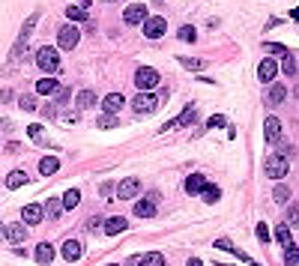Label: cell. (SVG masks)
<instances>
[{
	"mask_svg": "<svg viewBox=\"0 0 299 266\" xmlns=\"http://www.w3.org/2000/svg\"><path fill=\"white\" fill-rule=\"evenodd\" d=\"M156 108H158V99L153 96V93H144V90H141V93L132 99V111H135V114H141V117L153 114Z\"/></svg>",
	"mask_w": 299,
	"mask_h": 266,
	"instance_id": "obj_4",
	"label": "cell"
},
{
	"mask_svg": "<svg viewBox=\"0 0 299 266\" xmlns=\"http://www.w3.org/2000/svg\"><path fill=\"white\" fill-rule=\"evenodd\" d=\"M158 72L153 69V66H141V69L135 72V87L144 90V93H150V90H156L158 87Z\"/></svg>",
	"mask_w": 299,
	"mask_h": 266,
	"instance_id": "obj_3",
	"label": "cell"
},
{
	"mask_svg": "<svg viewBox=\"0 0 299 266\" xmlns=\"http://www.w3.org/2000/svg\"><path fill=\"white\" fill-rule=\"evenodd\" d=\"M108 266H117V263H108Z\"/></svg>",
	"mask_w": 299,
	"mask_h": 266,
	"instance_id": "obj_53",
	"label": "cell"
},
{
	"mask_svg": "<svg viewBox=\"0 0 299 266\" xmlns=\"http://www.w3.org/2000/svg\"><path fill=\"white\" fill-rule=\"evenodd\" d=\"M102 105H105L108 114H120L126 105V99H123V93H108L105 99H102Z\"/></svg>",
	"mask_w": 299,
	"mask_h": 266,
	"instance_id": "obj_12",
	"label": "cell"
},
{
	"mask_svg": "<svg viewBox=\"0 0 299 266\" xmlns=\"http://www.w3.org/2000/svg\"><path fill=\"white\" fill-rule=\"evenodd\" d=\"M78 200H81V192H78V189H69L66 195L60 197V203H63V210H75V207H78Z\"/></svg>",
	"mask_w": 299,
	"mask_h": 266,
	"instance_id": "obj_25",
	"label": "cell"
},
{
	"mask_svg": "<svg viewBox=\"0 0 299 266\" xmlns=\"http://www.w3.org/2000/svg\"><path fill=\"white\" fill-rule=\"evenodd\" d=\"M57 42H60V48H63V51H72V48L81 42L78 27H75V24H63V27L57 30Z\"/></svg>",
	"mask_w": 299,
	"mask_h": 266,
	"instance_id": "obj_5",
	"label": "cell"
},
{
	"mask_svg": "<svg viewBox=\"0 0 299 266\" xmlns=\"http://www.w3.org/2000/svg\"><path fill=\"white\" fill-rule=\"evenodd\" d=\"M180 63H183L189 72H201V69H204V63H201V60H194V57H180Z\"/></svg>",
	"mask_w": 299,
	"mask_h": 266,
	"instance_id": "obj_39",
	"label": "cell"
},
{
	"mask_svg": "<svg viewBox=\"0 0 299 266\" xmlns=\"http://www.w3.org/2000/svg\"><path fill=\"white\" fill-rule=\"evenodd\" d=\"M141 24H144V36L147 39H158V36H165V30H168V21L158 15H147Z\"/></svg>",
	"mask_w": 299,
	"mask_h": 266,
	"instance_id": "obj_6",
	"label": "cell"
},
{
	"mask_svg": "<svg viewBox=\"0 0 299 266\" xmlns=\"http://www.w3.org/2000/svg\"><path fill=\"white\" fill-rule=\"evenodd\" d=\"M57 168H60V161L54 159V156H45V159L39 161V174H42V177H51V174H57Z\"/></svg>",
	"mask_w": 299,
	"mask_h": 266,
	"instance_id": "obj_24",
	"label": "cell"
},
{
	"mask_svg": "<svg viewBox=\"0 0 299 266\" xmlns=\"http://www.w3.org/2000/svg\"><path fill=\"white\" fill-rule=\"evenodd\" d=\"M42 114H45V117H51V120H54V117H57V108H54L51 102H48V105L42 108Z\"/></svg>",
	"mask_w": 299,
	"mask_h": 266,
	"instance_id": "obj_46",
	"label": "cell"
},
{
	"mask_svg": "<svg viewBox=\"0 0 299 266\" xmlns=\"http://www.w3.org/2000/svg\"><path fill=\"white\" fill-rule=\"evenodd\" d=\"M204 186H207V177L204 174H192V177L186 179V195H201Z\"/></svg>",
	"mask_w": 299,
	"mask_h": 266,
	"instance_id": "obj_17",
	"label": "cell"
},
{
	"mask_svg": "<svg viewBox=\"0 0 299 266\" xmlns=\"http://www.w3.org/2000/svg\"><path fill=\"white\" fill-rule=\"evenodd\" d=\"M57 90H60V84H57L54 78H42V81L36 84V93H39V96H54Z\"/></svg>",
	"mask_w": 299,
	"mask_h": 266,
	"instance_id": "obj_22",
	"label": "cell"
},
{
	"mask_svg": "<svg viewBox=\"0 0 299 266\" xmlns=\"http://www.w3.org/2000/svg\"><path fill=\"white\" fill-rule=\"evenodd\" d=\"M215 266H230V263H215Z\"/></svg>",
	"mask_w": 299,
	"mask_h": 266,
	"instance_id": "obj_52",
	"label": "cell"
},
{
	"mask_svg": "<svg viewBox=\"0 0 299 266\" xmlns=\"http://www.w3.org/2000/svg\"><path fill=\"white\" fill-rule=\"evenodd\" d=\"M201 195H204V200H207V203H215V200L222 197V189H218V186H210V182H207Z\"/></svg>",
	"mask_w": 299,
	"mask_h": 266,
	"instance_id": "obj_30",
	"label": "cell"
},
{
	"mask_svg": "<svg viewBox=\"0 0 299 266\" xmlns=\"http://www.w3.org/2000/svg\"><path fill=\"white\" fill-rule=\"evenodd\" d=\"M284 99H287V87H282V84H272V87H269V93H266V102H269V105H282Z\"/></svg>",
	"mask_w": 299,
	"mask_h": 266,
	"instance_id": "obj_19",
	"label": "cell"
},
{
	"mask_svg": "<svg viewBox=\"0 0 299 266\" xmlns=\"http://www.w3.org/2000/svg\"><path fill=\"white\" fill-rule=\"evenodd\" d=\"M129 266H147V257H144V254H135V257L129 260Z\"/></svg>",
	"mask_w": 299,
	"mask_h": 266,
	"instance_id": "obj_44",
	"label": "cell"
},
{
	"mask_svg": "<svg viewBox=\"0 0 299 266\" xmlns=\"http://www.w3.org/2000/svg\"><path fill=\"white\" fill-rule=\"evenodd\" d=\"M78 3H81V6H84V9H87V6H90V0H78Z\"/></svg>",
	"mask_w": 299,
	"mask_h": 266,
	"instance_id": "obj_51",
	"label": "cell"
},
{
	"mask_svg": "<svg viewBox=\"0 0 299 266\" xmlns=\"http://www.w3.org/2000/svg\"><path fill=\"white\" fill-rule=\"evenodd\" d=\"M275 239L282 242L284 249H287V245H293V236H290V224H278V228H275Z\"/></svg>",
	"mask_w": 299,
	"mask_h": 266,
	"instance_id": "obj_27",
	"label": "cell"
},
{
	"mask_svg": "<svg viewBox=\"0 0 299 266\" xmlns=\"http://www.w3.org/2000/svg\"><path fill=\"white\" fill-rule=\"evenodd\" d=\"M129 228V221H126L123 215H114V218H108L105 221V233L108 236H117V233H123Z\"/></svg>",
	"mask_w": 299,
	"mask_h": 266,
	"instance_id": "obj_18",
	"label": "cell"
},
{
	"mask_svg": "<svg viewBox=\"0 0 299 266\" xmlns=\"http://www.w3.org/2000/svg\"><path fill=\"white\" fill-rule=\"evenodd\" d=\"M135 215H138V218H153V215H156V200H153V197L138 200V203H135Z\"/></svg>",
	"mask_w": 299,
	"mask_h": 266,
	"instance_id": "obj_13",
	"label": "cell"
},
{
	"mask_svg": "<svg viewBox=\"0 0 299 266\" xmlns=\"http://www.w3.org/2000/svg\"><path fill=\"white\" fill-rule=\"evenodd\" d=\"M0 239H6V224H0Z\"/></svg>",
	"mask_w": 299,
	"mask_h": 266,
	"instance_id": "obj_50",
	"label": "cell"
},
{
	"mask_svg": "<svg viewBox=\"0 0 299 266\" xmlns=\"http://www.w3.org/2000/svg\"><path fill=\"white\" fill-rule=\"evenodd\" d=\"M194 117H197V114H194V108H192V105H186V111H183V114L176 117V129H180V126H189V123H194Z\"/></svg>",
	"mask_w": 299,
	"mask_h": 266,
	"instance_id": "obj_33",
	"label": "cell"
},
{
	"mask_svg": "<svg viewBox=\"0 0 299 266\" xmlns=\"http://www.w3.org/2000/svg\"><path fill=\"white\" fill-rule=\"evenodd\" d=\"M287 168H290V161H287V156H282V153H272V156H266V161H264V174L269 179L287 177Z\"/></svg>",
	"mask_w": 299,
	"mask_h": 266,
	"instance_id": "obj_2",
	"label": "cell"
},
{
	"mask_svg": "<svg viewBox=\"0 0 299 266\" xmlns=\"http://www.w3.org/2000/svg\"><path fill=\"white\" fill-rule=\"evenodd\" d=\"M9 99H12V93H9V90H0V105H3V102H9Z\"/></svg>",
	"mask_w": 299,
	"mask_h": 266,
	"instance_id": "obj_48",
	"label": "cell"
},
{
	"mask_svg": "<svg viewBox=\"0 0 299 266\" xmlns=\"http://www.w3.org/2000/svg\"><path fill=\"white\" fill-rule=\"evenodd\" d=\"M284 263L287 266H299V249L296 245H287V249H284Z\"/></svg>",
	"mask_w": 299,
	"mask_h": 266,
	"instance_id": "obj_35",
	"label": "cell"
},
{
	"mask_svg": "<svg viewBox=\"0 0 299 266\" xmlns=\"http://www.w3.org/2000/svg\"><path fill=\"white\" fill-rule=\"evenodd\" d=\"M222 126H228L225 117H210V129H222Z\"/></svg>",
	"mask_w": 299,
	"mask_h": 266,
	"instance_id": "obj_43",
	"label": "cell"
},
{
	"mask_svg": "<svg viewBox=\"0 0 299 266\" xmlns=\"http://www.w3.org/2000/svg\"><path fill=\"white\" fill-rule=\"evenodd\" d=\"M266 48H269L272 54H284V51H287V48H282L278 42H266Z\"/></svg>",
	"mask_w": 299,
	"mask_h": 266,
	"instance_id": "obj_45",
	"label": "cell"
},
{
	"mask_svg": "<svg viewBox=\"0 0 299 266\" xmlns=\"http://www.w3.org/2000/svg\"><path fill=\"white\" fill-rule=\"evenodd\" d=\"M87 228H90V231H96V228H102V218H99V215H93V218H90V221H87Z\"/></svg>",
	"mask_w": 299,
	"mask_h": 266,
	"instance_id": "obj_47",
	"label": "cell"
},
{
	"mask_svg": "<svg viewBox=\"0 0 299 266\" xmlns=\"http://www.w3.org/2000/svg\"><path fill=\"white\" fill-rule=\"evenodd\" d=\"M6 239L15 242V245H21V242L27 239V228H24V221H18V224H9V228H6Z\"/></svg>",
	"mask_w": 299,
	"mask_h": 266,
	"instance_id": "obj_14",
	"label": "cell"
},
{
	"mask_svg": "<svg viewBox=\"0 0 299 266\" xmlns=\"http://www.w3.org/2000/svg\"><path fill=\"white\" fill-rule=\"evenodd\" d=\"M36 21H39V15H30L27 21H24V27H21V33H18V42H24V45H27V39H30V33H33Z\"/></svg>",
	"mask_w": 299,
	"mask_h": 266,
	"instance_id": "obj_26",
	"label": "cell"
},
{
	"mask_svg": "<svg viewBox=\"0 0 299 266\" xmlns=\"http://www.w3.org/2000/svg\"><path fill=\"white\" fill-rule=\"evenodd\" d=\"M186 266H204V263H201L197 257H192V260H189V263H186Z\"/></svg>",
	"mask_w": 299,
	"mask_h": 266,
	"instance_id": "obj_49",
	"label": "cell"
},
{
	"mask_svg": "<svg viewBox=\"0 0 299 266\" xmlns=\"http://www.w3.org/2000/svg\"><path fill=\"white\" fill-rule=\"evenodd\" d=\"M278 69H282L287 78H293V75L299 72V69H296V60H293V54H290V51L282 54V63H278Z\"/></svg>",
	"mask_w": 299,
	"mask_h": 266,
	"instance_id": "obj_21",
	"label": "cell"
},
{
	"mask_svg": "<svg viewBox=\"0 0 299 266\" xmlns=\"http://www.w3.org/2000/svg\"><path fill=\"white\" fill-rule=\"evenodd\" d=\"M141 192V179L138 177H126V179H120V186H117V197L120 200H129V197H135Z\"/></svg>",
	"mask_w": 299,
	"mask_h": 266,
	"instance_id": "obj_7",
	"label": "cell"
},
{
	"mask_svg": "<svg viewBox=\"0 0 299 266\" xmlns=\"http://www.w3.org/2000/svg\"><path fill=\"white\" fill-rule=\"evenodd\" d=\"M42 213H48V218H57V215L63 213V203H60V197H51V200L42 207Z\"/></svg>",
	"mask_w": 299,
	"mask_h": 266,
	"instance_id": "obj_28",
	"label": "cell"
},
{
	"mask_svg": "<svg viewBox=\"0 0 299 266\" xmlns=\"http://www.w3.org/2000/svg\"><path fill=\"white\" fill-rule=\"evenodd\" d=\"M36 66L42 72H48V75H57V72H60V54H57V48L42 45V48L36 51Z\"/></svg>",
	"mask_w": 299,
	"mask_h": 266,
	"instance_id": "obj_1",
	"label": "cell"
},
{
	"mask_svg": "<svg viewBox=\"0 0 299 266\" xmlns=\"http://www.w3.org/2000/svg\"><path fill=\"white\" fill-rule=\"evenodd\" d=\"M75 102H78V108H81V111H87V108H96V102H99V96H96L93 90H81Z\"/></svg>",
	"mask_w": 299,
	"mask_h": 266,
	"instance_id": "obj_20",
	"label": "cell"
},
{
	"mask_svg": "<svg viewBox=\"0 0 299 266\" xmlns=\"http://www.w3.org/2000/svg\"><path fill=\"white\" fill-rule=\"evenodd\" d=\"M264 138H266V144H278L282 141V123H278V117H266Z\"/></svg>",
	"mask_w": 299,
	"mask_h": 266,
	"instance_id": "obj_8",
	"label": "cell"
},
{
	"mask_svg": "<svg viewBox=\"0 0 299 266\" xmlns=\"http://www.w3.org/2000/svg\"><path fill=\"white\" fill-rule=\"evenodd\" d=\"M254 233H257V239H261V242H269V239H272V233H269V228H266L264 221L257 224V231H254Z\"/></svg>",
	"mask_w": 299,
	"mask_h": 266,
	"instance_id": "obj_41",
	"label": "cell"
},
{
	"mask_svg": "<svg viewBox=\"0 0 299 266\" xmlns=\"http://www.w3.org/2000/svg\"><path fill=\"white\" fill-rule=\"evenodd\" d=\"M215 249H222V251H236V245L230 242L228 236H222V239H215Z\"/></svg>",
	"mask_w": 299,
	"mask_h": 266,
	"instance_id": "obj_42",
	"label": "cell"
},
{
	"mask_svg": "<svg viewBox=\"0 0 299 266\" xmlns=\"http://www.w3.org/2000/svg\"><path fill=\"white\" fill-rule=\"evenodd\" d=\"M18 105H21V111H36V96L33 93H21L18 96Z\"/></svg>",
	"mask_w": 299,
	"mask_h": 266,
	"instance_id": "obj_32",
	"label": "cell"
},
{
	"mask_svg": "<svg viewBox=\"0 0 299 266\" xmlns=\"http://www.w3.org/2000/svg\"><path fill=\"white\" fill-rule=\"evenodd\" d=\"M272 197H275V203H287L290 200V186H275L272 189Z\"/></svg>",
	"mask_w": 299,
	"mask_h": 266,
	"instance_id": "obj_34",
	"label": "cell"
},
{
	"mask_svg": "<svg viewBox=\"0 0 299 266\" xmlns=\"http://www.w3.org/2000/svg\"><path fill=\"white\" fill-rule=\"evenodd\" d=\"M42 218H45V213H42L39 203H27V207L21 210V221H24V224H39Z\"/></svg>",
	"mask_w": 299,
	"mask_h": 266,
	"instance_id": "obj_10",
	"label": "cell"
},
{
	"mask_svg": "<svg viewBox=\"0 0 299 266\" xmlns=\"http://www.w3.org/2000/svg\"><path fill=\"white\" fill-rule=\"evenodd\" d=\"M147 257V266H165V257L158 254V251H150V254H144Z\"/></svg>",
	"mask_w": 299,
	"mask_h": 266,
	"instance_id": "obj_40",
	"label": "cell"
},
{
	"mask_svg": "<svg viewBox=\"0 0 299 266\" xmlns=\"http://www.w3.org/2000/svg\"><path fill=\"white\" fill-rule=\"evenodd\" d=\"M66 18H72V21H84V18H87V9H84V6H69V9H66Z\"/></svg>",
	"mask_w": 299,
	"mask_h": 266,
	"instance_id": "obj_37",
	"label": "cell"
},
{
	"mask_svg": "<svg viewBox=\"0 0 299 266\" xmlns=\"http://www.w3.org/2000/svg\"><path fill=\"white\" fill-rule=\"evenodd\" d=\"M284 224H290V228L299 224V203H290V207H287V221H284Z\"/></svg>",
	"mask_w": 299,
	"mask_h": 266,
	"instance_id": "obj_38",
	"label": "cell"
},
{
	"mask_svg": "<svg viewBox=\"0 0 299 266\" xmlns=\"http://www.w3.org/2000/svg\"><path fill=\"white\" fill-rule=\"evenodd\" d=\"M81 242H78V239H66V242H63V257H66V260H69V263H75V260H81Z\"/></svg>",
	"mask_w": 299,
	"mask_h": 266,
	"instance_id": "obj_16",
	"label": "cell"
},
{
	"mask_svg": "<svg viewBox=\"0 0 299 266\" xmlns=\"http://www.w3.org/2000/svg\"><path fill=\"white\" fill-rule=\"evenodd\" d=\"M176 36H180V42H194V39H197V30H194L192 24H183V27L176 30Z\"/></svg>",
	"mask_w": 299,
	"mask_h": 266,
	"instance_id": "obj_29",
	"label": "cell"
},
{
	"mask_svg": "<svg viewBox=\"0 0 299 266\" xmlns=\"http://www.w3.org/2000/svg\"><path fill=\"white\" fill-rule=\"evenodd\" d=\"M275 72H278V63H275V60H269V57H264V60H261V66H257V78H261L264 84H269V81L275 78Z\"/></svg>",
	"mask_w": 299,
	"mask_h": 266,
	"instance_id": "obj_11",
	"label": "cell"
},
{
	"mask_svg": "<svg viewBox=\"0 0 299 266\" xmlns=\"http://www.w3.org/2000/svg\"><path fill=\"white\" fill-rule=\"evenodd\" d=\"M27 135H30V138H33L36 144H45V129H42V126H39V123L27 126Z\"/></svg>",
	"mask_w": 299,
	"mask_h": 266,
	"instance_id": "obj_36",
	"label": "cell"
},
{
	"mask_svg": "<svg viewBox=\"0 0 299 266\" xmlns=\"http://www.w3.org/2000/svg\"><path fill=\"white\" fill-rule=\"evenodd\" d=\"M27 174L24 171H9V177H6V189H21V186H27Z\"/></svg>",
	"mask_w": 299,
	"mask_h": 266,
	"instance_id": "obj_23",
	"label": "cell"
},
{
	"mask_svg": "<svg viewBox=\"0 0 299 266\" xmlns=\"http://www.w3.org/2000/svg\"><path fill=\"white\" fill-rule=\"evenodd\" d=\"M36 263H42V266H48L54 260V245L51 242H39V245H36Z\"/></svg>",
	"mask_w": 299,
	"mask_h": 266,
	"instance_id": "obj_15",
	"label": "cell"
},
{
	"mask_svg": "<svg viewBox=\"0 0 299 266\" xmlns=\"http://www.w3.org/2000/svg\"><path fill=\"white\" fill-rule=\"evenodd\" d=\"M96 126H99V129H114V126H120V117H117V114H102V117L96 120Z\"/></svg>",
	"mask_w": 299,
	"mask_h": 266,
	"instance_id": "obj_31",
	"label": "cell"
},
{
	"mask_svg": "<svg viewBox=\"0 0 299 266\" xmlns=\"http://www.w3.org/2000/svg\"><path fill=\"white\" fill-rule=\"evenodd\" d=\"M147 15H150V12H147V6H144V3H132V6H126L123 21H126V24H141Z\"/></svg>",
	"mask_w": 299,
	"mask_h": 266,
	"instance_id": "obj_9",
	"label": "cell"
}]
</instances>
